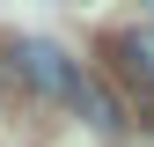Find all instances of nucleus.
I'll use <instances>...</instances> for the list:
<instances>
[{"label":"nucleus","mask_w":154,"mask_h":147,"mask_svg":"<svg viewBox=\"0 0 154 147\" xmlns=\"http://www.w3.org/2000/svg\"><path fill=\"white\" fill-rule=\"evenodd\" d=\"M8 66L22 74V81L37 88V96H51V103H73V96H81V81H88V74L73 66L59 44H51V37H22V44L8 52Z\"/></svg>","instance_id":"1"},{"label":"nucleus","mask_w":154,"mask_h":147,"mask_svg":"<svg viewBox=\"0 0 154 147\" xmlns=\"http://www.w3.org/2000/svg\"><path fill=\"white\" fill-rule=\"evenodd\" d=\"M110 59H118V74L140 88V96H154V22L118 30V37H110Z\"/></svg>","instance_id":"2"},{"label":"nucleus","mask_w":154,"mask_h":147,"mask_svg":"<svg viewBox=\"0 0 154 147\" xmlns=\"http://www.w3.org/2000/svg\"><path fill=\"white\" fill-rule=\"evenodd\" d=\"M73 110H81V118L95 125V133H118V125H125V110L110 103V88L95 81V74H88V81H81V96H73Z\"/></svg>","instance_id":"3"},{"label":"nucleus","mask_w":154,"mask_h":147,"mask_svg":"<svg viewBox=\"0 0 154 147\" xmlns=\"http://www.w3.org/2000/svg\"><path fill=\"white\" fill-rule=\"evenodd\" d=\"M0 96H8V74H0Z\"/></svg>","instance_id":"4"},{"label":"nucleus","mask_w":154,"mask_h":147,"mask_svg":"<svg viewBox=\"0 0 154 147\" xmlns=\"http://www.w3.org/2000/svg\"><path fill=\"white\" fill-rule=\"evenodd\" d=\"M147 147H154V133H147Z\"/></svg>","instance_id":"5"}]
</instances>
